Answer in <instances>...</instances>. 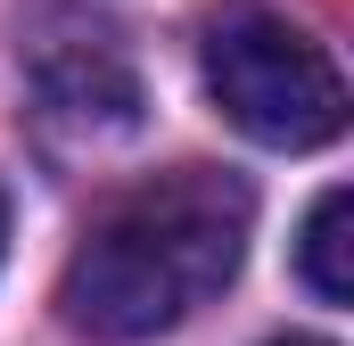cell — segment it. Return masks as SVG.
<instances>
[{"instance_id":"6da1fadb","label":"cell","mask_w":354,"mask_h":346,"mask_svg":"<svg viewBox=\"0 0 354 346\" xmlns=\"http://www.w3.org/2000/svg\"><path fill=\"white\" fill-rule=\"evenodd\" d=\"M256 231V190L231 165H174L124 190L66 256L58 305L99 346H140L214 305Z\"/></svg>"},{"instance_id":"7a4b0ae2","label":"cell","mask_w":354,"mask_h":346,"mask_svg":"<svg viewBox=\"0 0 354 346\" xmlns=\"http://www.w3.org/2000/svg\"><path fill=\"white\" fill-rule=\"evenodd\" d=\"M214 107L264 149H322L346 132V83L313 33L272 8H223L198 42Z\"/></svg>"},{"instance_id":"3957f363","label":"cell","mask_w":354,"mask_h":346,"mask_svg":"<svg viewBox=\"0 0 354 346\" xmlns=\"http://www.w3.org/2000/svg\"><path fill=\"white\" fill-rule=\"evenodd\" d=\"M41 91H50V107H66V116H99V99H107L115 124H132V107H140L132 66H124L107 42H75V50L41 58Z\"/></svg>"},{"instance_id":"277c9868","label":"cell","mask_w":354,"mask_h":346,"mask_svg":"<svg viewBox=\"0 0 354 346\" xmlns=\"http://www.w3.org/2000/svg\"><path fill=\"white\" fill-rule=\"evenodd\" d=\"M297 272H305V289L322 305H346L354 297V190L346 181H330L313 198V215L297 231Z\"/></svg>"},{"instance_id":"5b68a950","label":"cell","mask_w":354,"mask_h":346,"mask_svg":"<svg viewBox=\"0 0 354 346\" xmlns=\"http://www.w3.org/2000/svg\"><path fill=\"white\" fill-rule=\"evenodd\" d=\"M272 346H330V338H272Z\"/></svg>"},{"instance_id":"8992f818","label":"cell","mask_w":354,"mask_h":346,"mask_svg":"<svg viewBox=\"0 0 354 346\" xmlns=\"http://www.w3.org/2000/svg\"><path fill=\"white\" fill-rule=\"evenodd\" d=\"M0 248H8V198H0Z\"/></svg>"}]
</instances>
